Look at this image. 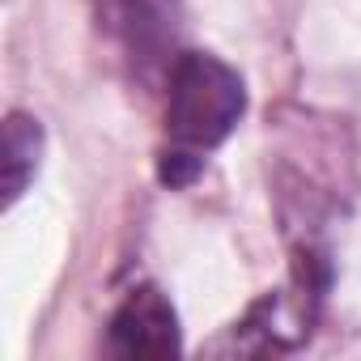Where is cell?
Instances as JSON below:
<instances>
[{"label": "cell", "instance_id": "3957f363", "mask_svg": "<svg viewBox=\"0 0 361 361\" xmlns=\"http://www.w3.org/2000/svg\"><path fill=\"white\" fill-rule=\"evenodd\" d=\"M178 348H183L178 314L161 298V289L140 285L111 314V353L115 357H174Z\"/></svg>", "mask_w": 361, "mask_h": 361}, {"label": "cell", "instance_id": "7a4b0ae2", "mask_svg": "<svg viewBox=\"0 0 361 361\" xmlns=\"http://www.w3.org/2000/svg\"><path fill=\"white\" fill-rule=\"evenodd\" d=\"M106 26L123 43L140 81L166 77L178 60V30H183V0H106Z\"/></svg>", "mask_w": 361, "mask_h": 361}, {"label": "cell", "instance_id": "6da1fadb", "mask_svg": "<svg viewBox=\"0 0 361 361\" xmlns=\"http://www.w3.org/2000/svg\"><path fill=\"white\" fill-rule=\"evenodd\" d=\"M247 115L243 77L213 51H178L166 73V153L161 183L183 188L200 174V157L217 149Z\"/></svg>", "mask_w": 361, "mask_h": 361}, {"label": "cell", "instance_id": "277c9868", "mask_svg": "<svg viewBox=\"0 0 361 361\" xmlns=\"http://www.w3.org/2000/svg\"><path fill=\"white\" fill-rule=\"evenodd\" d=\"M43 123L30 111H9L5 119V204L13 209L43 166Z\"/></svg>", "mask_w": 361, "mask_h": 361}]
</instances>
